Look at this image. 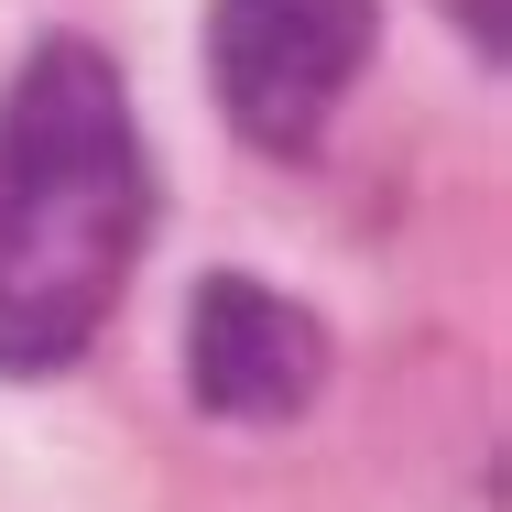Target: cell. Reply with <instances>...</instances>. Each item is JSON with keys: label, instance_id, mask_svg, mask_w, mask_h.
Instances as JSON below:
<instances>
[{"label": "cell", "instance_id": "cell-1", "mask_svg": "<svg viewBox=\"0 0 512 512\" xmlns=\"http://www.w3.org/2000/svg\"><path fill=\"white\" fill-rule=\"evenodd\" d=\"M142 142L99 44H44L0 88V371H66L142 251Z\"/></svg>", "mask_w": 512, "mask_h": 512}, {"label": "cell", "instance_id": "cell-2", "mask_svg": "<svg viewBox=\"0 0 512 512\" xmlns=\"http://www.w3.org/2000/svg\"><path fill=\"white\" fill-rule=\"evenodd\" d=\"M382 0H218L207 11V77L240 142L262 153H306L327 109L349 99V77L371 66Z\"/></svg>", "mask_w": 512, "mask_h": 512}, {"label": "cell", "instance_id": "cell-3", "mask_svg": "<svg viewBox=\"0 0 512 512\" xmlns=\"http://www.w3.org/2000/svg\"><path fill=\"white\" fill-rule=\"evenodd\" d=\"M327 382V327L295 295L251 284V273H207L186 306V393L229 425H273L306 414V393Z\"/></svg>", "mask_w": 512, "mask_h": 512}, {"label": "cell", "instance_id": "cell-4", "mask_svg": "<svg viewBox=\"0 0 512 512\" xmlns=\"http://www.w3.org/2000/svg\"><path fill=\"white\" fill-rule=\"evenodd\" d=\"M447 11H458V22L480 33V55H502V0H447Z\"/></svg>", "mask_w": 512, "mask_h": 512}]
</instances>
